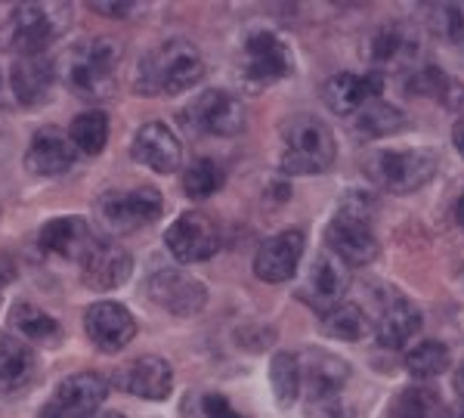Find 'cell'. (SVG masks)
Listing matches in <instances>:
<instances>
[{"mask_svg":"<svg viewBox=\"0 0 464 418\" xmlns=\"http://www.w3.org/2000/svg\"><path fill=\"white\" fill-rule=\"evenodd\" d=\"M418 53H421L418 32L402 25V22L381 25L369 37V59L381 65V69H409V65H415Z\"/></svg>","mask_w":464,"mask_h":418,"instance_id":"obj_21","label":"cell"},{"mask_svg":"<svg viewBox=\"0 0 464 418\" xmlns=\"http://www.w3.org/2000/svg\"><path fill=\"white\" fill-rule=\"evenodd\" d=\"M96 214L100 223L109 233H137L143 227H152L155 220H161L164 214V199L152 186H137V190H121V192H106L96 201Z\"/></svg>","mask_w":464,"mask_h":418,"instance_id":"obj_6","label":"cell"},{"mask_svg":"<svg viewBox=\"0 0 464 418\" xmlns=\"http://www.w3.org/2000/svg\"><path fill=\"white\" fill-rule=\"evenodd\" d=\"M384 93V81L381 74H353V72H341L332 74L322 87V100L332 112L338 115H353L356 109L375 102Z\"/></svg>","mask_w":464,"mask_h":418,"instance_id":"obj_22","label":"cell"},{"mask_svg":"<svg viewBox=\"0 0 464 418\" xmlns=\"http://www.w3.org/2000/svg\"><path fill=\"white\" fill-rule=\"evenodd\" d=\"M391 418H443V400L430 387H409L393 400Z\"/></svg>","mask_w":464,"mask_h":418,"instance_id":"obj_33","label":"cell"},{"mask_svg":"<svg viewBox=\"0 0 464 418\" xmlns=\"http://www.w3.org/2000/svg\"><path fill=\"white\" fill-rule=\"evenodd\" d=\"M409 96H424L446 109H464V87L455 78H449L446 72H440L437 65H424L409 78L406 84Z\"/></svg>","mask_w":464,"mask_h":418,"instance_id":"obj_27","label":"cell"},{"mask_svg":"<svg viewBox=\"0 0 464 418\" xmlns=\"http://www.w3.org/2000/svg\"><path fill=\"white\" fill-rule=\"evenodd\" d=\"M440 168V155L433 149H384V152H372L365 159V174L381 190L393 192V196H406V192L421 190L424 183L433 180Z\"/></svg>","mask_w":464,"mask_h":418,"instance_id":"obj_5","label":"cell"},{"mask_svg":"<svg viewBox=\"0 0 464 418\" xmlns=\"http://www.w3.org/2000/svg\"><path fill=\"white\" fill-rule=\"evenodd\" d=\"M449 363H452V354H449L443 341H421V345H415L406 354V369L415 378L440 375V372L449 369Z\"/></svg>","mask_w":464,"mask_h":418,"instance_id":"obj_35","label":"cell"},{"mask_svg":"<svg viewBox=\"0 0 464 418\" xmlns=\"http://www.w3.org/2000/svg\"><path fill=\"white\" fill-rule=\"evenodd\" d=\"M69 140L74 143L81 155H90V159H96V155L106 149L109 143V118L106 112L100 109H90V112H81L78 118L69 124Z\"/></svg>","mask_w":464,"mask_h":418,"instance_id":"obj_30","label":"cell"},{"mask_svg":"<svg viewBox=\"0 0 464 418\" xmlns=\"http://www.w3.org/2000/svg\"><path fill=\"white\" fill-rule=\"evenodd\" d=\"M164 245H168L177 264H201V260L214 258L217 248H220V229L208 214L186 211L168 227Z\"/></svg>","mask_w":464,"mask_h":418,"instance_id":"obj_9","label":"cell"},{"mask_svg":"<svg viewBox=\"0 0 464 418\" xmlns=\"http://www.w3.org/2000/svg\"><path fill=\"white\" fill-rule=\"evenodd\" d=\"M106 378L96 372H78L56 384L37 418H93L96 409L106 403Z\"/></svg>","mask_w":464,"mask_h":418,"instance_id":"obj_8","label":"cell"},{"mask_svg":"<svg viewBox=\"0 0 464 418\" xmlns=\"http://www.w3.org/2000/svg\"><path fill=\"white\" fill-rule=\"evenodd\" d=\"M124 63V44L118 37H84L72 44L56 63V74L81 100L100 102L118 91V72Z\"/></svg>","mask_w":464,"mask_h":418,"instance_id":"obj_1","label":"cell"},{"mask_svg":"<svg viewBox=\"0 0 464 418\" xmlns=\"http://www.w3.org/2000/svg\"><path fill=\"white\" fill-rule=\"evenodd\" d=\"M455 391L464 397V363L459 365V372H455Z\"/></svg>","mask_w":464,"mask_h":418,"instance_id":"obj_40","label":"cell"},{"mask_svg":"<svg viewBox=\"0 0 464 418\" xmlns=\"http://www.w3.org/2000/svg\"><path fill=\"white\" fill-rule=\"evenodd\" d=\"M149 297L174 316H198L208 304V288L183 270H159L149 279Z\"/></svg>","mask_w":464,"mask_h":418,"instance_id":"obj_13","label":"cell"},{"mask_svg":"<svg viewBox=\"0 0 464 418\" xmlns=\"http://www.w3.org/2000/svg\"><path fill=\"white\" fill-rule=\"evenodd\" d=\"M96 242L93 229L84 218H53L41 227L37 245H41L47 255L56 258H84L87 248Z\"/></svg>","mask_w":464,"mask_h":418,"instance_id":"obj_24","label":"cell"},{"mask_svg":"<svg viewBox=\"0 0 464 418\" xmlns=\"http://www.w3.org/2000/svg\"><path fill=\"white\" fill-rule=\"evenodd\" d=\"M0 102H4V81H0Z\"/></svg>","mask_w":464,"mask_h":418,"instance_id":"obj_45","label":"cell"},{"mask_svg":"<svg viewBox=\"0 0 464 418\" xmlns=\"http://www.w3.org/2000/svg\"><path fill=\"white\" fill-rule=\"evenodd\" d=\"M205 78V56L186 37H170L159 44L152 53L140 59L137 93L146 96H177L186 93Z\"/></svg>","mask_w":464,"mask_h":418,"instance_id":"obj_2","label":"cell"},{"mask_svg":"<svg viewBox=\"0 0 464 418\" xmlns=\"http://www.w3.org/2000/svg\"><path fill=\"white\" fill-rule=\"evenodd\" d=\"M338 155V143L334 133L322 118L316 115H297L291 118L282 131V170L291 177L306 174H325L334 164Z\"/></svg>","mask_w":464,"mask_h":418,"instance_id":"obj_3","label":"cell"},{"mask_svg":"<svg viewBox=\"0 0 464 418\" xmlns=\"http://www.w3.org/2000/svg\"><path fill=\"white\" fill-rule=\"evenodd\" d=\"M428 22L440 41L464 47V4H430Z\"/></svg>","mask_w":464,"mask_h":418,"instance_id":"obj_36","label":"cell"},{"mask_svg":"<svg viewBox=\"0 0 464 418\" xmlns=\"http://www.w3.org/2000/svg\"><path fill=\"white\" fill-rule=\"evenodd\" d=\"M130 155L140 164L152 168L155 174H174L183 161V146H179L177 133L161 122H149L133 133Z\"/></svg>","mask_w":464,"mask_h":418,"instance_id":"obj_19","label":"cell"},{"mask_svg":"<svg viewBox=\"0 0 464 418\" xmlns=\"http://www.w3.org/2000/svg\"><path fill=\"white\" fill-rule=\"evenodd\" d=\"M78 161V149L69 140V133L59 128H41L32 137V146L25 152V168L34 177H63Z\"/></svg>","mask_w":464,"mask_h":418,"instance_id":"obj_17","label":"cell"},{"mask_svg":"<svg viewBox=\"0 0 464 418\" xmlns=\"http://www.w3.org/2000/svg\"><path fill=\"white\" fill-rule=\"evenodd\" d=\"M452 143H455V149H459V155L464 159V118L452 128Z\"/></svg>","mask_w":464,"mask_h":418,"instance_id":"obj_39","label":"cell"},{"mask_svg":"<svg viewBox=\"0 0 464 418\" xmlns=\"http://www.w3.org/2000/svg\"><path fill=\"white\" fill-rule=\"evenodd\" d=\"M69 4H19L6 22V44L19 56H44L47 47L69 32Z\"/></svg>","mask_w":464,"mask_h":418,"instance_id":"obj_4","label":"cell"},{"mask_svg":"<svg viewBox=\"0 0 464 418\" xmlns=\"http://www.w3.org/2000/svg\"><path fill=\"white\" fill-rule=\"evenodd\" d=\"M406 115H402L396 106H387V102H369V106L359 109V115L353 118V131L356 137L362 140H381V137H391V133H400L406 128Z\"/></svg>","mask_w":464,"mask_h":418,"instance_id":"obj_29","label":"cell"},{"mask_svg":"<svg viewBox=\"0 0 464 418\" xmlns=\"http://www.w3.org/2000/svg\"><path fill=\"white\" fill-rule=\"evenodd\" d=\"M418 328H421V313H418L415 304H409L406 297H391V301L384 304V310H381L378 326H375L378 345L387 350H396L406 345L409 338H415Z\"/></svg>","mask_w":464,"mask_h":418,"instance_id":"obj_25","label":"cell"},{"mask_svg":"<svg viewBox=\"0 0 464 418\" xmlns=\"http://www.w3.org/2000/svg\"><path fill=\"white\" fill-rule=\"evenodd\" d=\"M347 378H350V365L341 356L325 354V350H310L301 360V382L306 384V400L313 406L338 400Z\"/></svg>","mask_w":464,"mask_h":418,"instance_id":"obj_18","label":"cell"},{"mask_svg":"<svg viewBox=\"0 0 464 418\" xmlns=\"http://www.w3.org/2000/svg\"><path fill=\"white\" fill-rule=\"evenodd\" d=\"M347 288H350L347 267L328 251V255H316V260L310 264L297 297H301L306 307H313L325 316V313H332L334 307H341Z\"/></svg>","mask_w":464,"mask_h":418,"instance_id":"obj_10","label":"cell"},{"mask_svg":"<svg viewBox=\"0 0 464 418\" xmlns=\"http://www.w3.org/2000/svg\"><path fill=\"white\" fill-rule=\"evenodd\" d=\"M325 245L343 267H365L378 258V238L365 220L338 214L325 229Z\"/></svg>","mask_w":464,"mask_h":418,"instance_id":"obj_16","label":"cell"},{"mask_svg":"<svg viewBox=\"0 0 464 418\" xmlns=\"http://www.w3.org/2000/svg\"><path fill=\"white\" fill-rule=\"evenodd\" d=\"M37 372L34 354L13 335H0V394H19Z\"/></svg>","mask_w":464,"mask_h":418,"instance_id":"obj_26","label":"cell"},{"mask_svg":"<svg viewBox=\"0 0 464 418\" xmlns=\"http://www.w3.org/2000/svg\"><path fill=\"white\" fill-rule=\"evenodd\" d=\"M295 72V59L282 37L273 32H251L242 47V74L251 84V91H260L266 84L288 78Z\"/></svg>","mask_w":464,"mask_h":418,"instance_id":"obj_7","label":"cell"},{"mask_svg":"<svg viewBox=\"0 0 464 418\" xmlns=\"http://www.w3.org/2000/svg\"><path fill=\"white\" fill-rule=\"evenodd\" d=\"M84 328L87 338L93 341L100 350L106 354H118L137 338V319L124 304L115 301H100L90 304V310L84 313Z\"/></svg>","mask_w":464,"mask_h":418,"instance_id":"obj_15","label":"cell"},{"mask_svg":"<svg viewBox=\"0 0 464 418\" xmlns=\"http://www.w3.org/2000/svg\"><path fill=\"white\" fill-rule=\"evenodd\" d=\"M118 384L143 400H168L174 387V369L161 356H140L118 372Z\"/></svg>","mask_w":464,"mask_h":418,"instance_id":"obj_23","label":"cell"},{"mask_svg":"<svg viewBox=\"0 0 464 418\" xmlns=\"http://www.w3.org/2000/svg\"><path fill=\"white\" fill-rule=\"evenodd\" d=\"M59 74L56 63H50L47 56H19L10 65V87L13 96L19 100V106L37 109L53 96Z\"/></svg>","mask_w":464,"mask_h":418,"instance_id":"obj_20","label":"cell"},{"mask_svg":"<svg viewBox=\"0 0 464 418\" xmlns=\"http://www.w3.org/2000/svg\"><path fill=\"white\" fill-rule=\"evenodd\" d=\"M100 418H127V415H121V413H102Z\"/></svg>","mask_w":464,"mask_h":418,"instance_id":"obj_44","label":"cell"},{"mask_svg":"<svg viewBox=\"0 0 464 418\" xmlns=\"http://www.w3.org/2000/svg\"><path fill=\"white\" fill-rule=\"evenodd\" d=\"M6 152V133H4V128H0V155Z\"/></svg>","mask_w":464,"mask_h":418,"instance_id":"obj_43","label":"cell"},{"mask_svg":"<svg viewBox=\"0 0 464 418\" xmlns=\"http://www.w3.org/2000/svg\"><path fill=\"white\" fill-rule=\"evenodd\" d=\"M201 409H205V418H248V415L238 413L223 394H208L205 403H201Z\"/></svg>","mask_w":464,"mask_h":418,"instance_id":"obj_37","label":"cell"},{"mask_svg":"<svg viewBox=\"0 0 464 418\" xmlns=\"http://www.w3.org/2000/svg\"><path fill=\"white\" fill-rule=\"evenodd\" d=\"M10 323L22 338L32 341V345H41V347L63 345V326H59L50 313L34 307V304H25V301L16 304L10 313Z\"/></svg>","mask_w":464,"mask_h":418,"instance_id":"obj_28","label":"cell"},{"mask_svg":"<svg viewBox=\"0 0 464 418\" xmlns=\"http://www.w3.org/2000/svg\"><path fill=\"white\" fill-rule=\"evenodd\" d=\"M455 418H464V409H461V413H459V415H455Z\"/></svg>","mask_w":464,"mask_h":418,"instance_id":"obj_46","label":"cell"},{"mask_svg":"<svg viewBox=\"0 0 464 418\" xmlns=\"http://www.w3.org/2000/svg\"><path fill=\"white\" fill-rule=\"evenodd\" d=\"M269 382H273V394L276 403L282 409L295 406L297 394H301V360L297 354H288V350H279L269 363Z\"/></svg>","mask_w":464,"mask_h":418,"instance_id":"obj_31","label":"cell"},{"mask_svg":"<svg viewBox=\"0 0 464 418\" xmlns=\"http://www.w3.org/2000/svg\"><path fill=\"white\" fill-rule=\"evenodd\" d=\"M133 273V258L127 255L121 245L109 242V238H96L81 258V276L84 286L93 291H115L121 288Z\"/></svg>","mask_w":464,"mask_h":418,"instance_id":"obj_14","label":"cell"},{"mask_svg":"<svg viewBox=\"0 0 464 418\" xmlns=\"http://www.w3.org/2000/svg\"><path fill=\"white\" fill-rule=\"evenodd\" d=\"M455 220H459V227L464 229V192H461L459 205H455Z\"/></svg>","mask_w":464,"mask_h":418,"instance_id":"obj_41","label":"cell"},{"mask_svg":"<svg viewBox=\"0 0 464 418\" xmlns=\"http://www.w3.org/2000/svg\"><path fill=\"white\" fill-rule=\"evenodd\" d=\"M220 186H223V170H220V164L211 159H196L183 170V192L192 201L211 199Z\"/></svg>","mask_w":464,"mask_h":418,"instance_id":"obj_34","label":"cell"},{"mask_svg":"<svg viewBox=\"0 0 464 418\" xmlns=\"http://www.w3.org/2000/svg\"><path fill=\"white\" fill-rule=\"evenodd\" d=\"M6 282H10V267H6L4 260H0V288H4Z\"/></svg>","mask_w":464,"mask_h":418,"instance_id":"obj_42","label":"cell"},{"mask_svg":"<svg viewBox=\"0 0 464 418\" xmlns=\"http://www.w3.org/2000/svg\"><path fill=\"white\" fill-rule=\"evenodd\" d=\"M322 332L338 341H359L369 332V316L356 304H341V307H334L332 313L322 316Z\"/></svg>","mask_w":464,"mask_h":418,"instance_id":"obj_32","label":"cell"},{"mask_svg":"<svg viewBox=\"0 0 464 418\" xmlns=\"http://www.w3.org/2000/svg\"><path fill=\"white\" fill-rule=\"evenodd\" d=\"M186 122L211 137H236L245 131V106L229 91H205L186 109Z\"/></svg>","mask_w":464,"mask_h":418,"instance_id":"obj_11","label":"cell"},{"mask_svg":"<svg viewBox=\"0 0 464 418\" xmlns=\"http://www.w3.org/2000/svg\"><path fill=\"white\" fill-rule=\"evenodd\" d=\"M90 10L100 13V16L124 19V16H130V13L137 10V4H102V0H96V4H90Z\"/></svg>","mask_w":464,"mask_h":418,"instance_id":"obj_38","label":"cell"},{"mask_svg":"<svg viewBox=\"0 0 464 418\" xmlns=\"http://www.w3.org/2000/svg\"><path fill=\"white\" fill-rule=\"evenodd\" d=\"M304 248H306L304 229H285V233L269 236L257 248V255H254V273H257V279L269 282V286L295 279L297 267L304 260Z\"/></svg>","mask_w":464,"mask_h":418,"instance_id":"obj_12","label":"cell"}]
</instances>
